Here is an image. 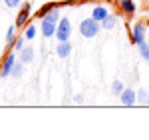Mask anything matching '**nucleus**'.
I'll return each mask as SVG.
<instances>
[{
    "label": "nucleus",
    "mask_w": 149,
    "mask_h": 140,
    "mask_svg": "<svg viewBox=\"0 0 149 140\" xmlns=\"http://www.w3.org/2000/svg\"><path fill=\"white\" fill-rule=\"evenodd\" d=\"M100 30H102V22H97L95 18H84L80 22V34L84 38H93V36L100 34Z\"/></svg>",
    "instance_id": "1"
},
{
    "label": "nucleus",
    "mask_w": 149,
    "mask_h": 140,
    "mask_svg": "<svg viewBox=\"0 0 149 140\" xmlns=\"http://www.w3.org/2000/svg\"><path fill=\"white\" fill-rule=\"evenodd\" d=\"M70 36H72V22L66 16H62L60 22H58V30H56L54 38H56L58 42H62V40H70Z\"/></svg>",
    "instance_id": "2"
},
{
    "label": "nucleus",
    "mask_w": 149,
    "mask_h": 140,
    "mask_svg": "<svg viewBox=\"0 0 149 140\" xmlns=\"http://www.w3.org/2000/svg\"><path fill=\"white\" fill-rule=\"evenodd\" d=\"M14 62H16L14 50H8V52L4 54L2 62H0V78H6V76H10V72H12V66H14Z\"/></svg>",
    "instance_id": "3"
},
{
    "label": "nucleus",
    "mask_w": 149,
    "mask_h": 140,
    "mask_svg": "<svg viewBox=\"0 0 149 140\" xmlns=\"http://www.w3.org/2000/svg\"><path fill=\"white\" fill-rule=\"evenodd\" d=\"M129 40H131V44H135L139 46L141 42H145V24L143 22H137L131 30H129Z\"/></svg>",
    "instance_id": "4"
},
{
    "label": "nucleus",
    "mask_w": 149,
    "mask_h": 140,
    "mask_svg": "<svg viewBox=\"0 0 149 140\" xmlns=\"http://www.w3.org/2000/svg\"><path fill=\"white\" fill-rule=\"evenodd\" d=\"M30 12H32V6H30V2H24L22 6H20V12H18V16H16V22H14V26H16V28H24V26L28 24Z\"/></svg>",
    "instance_id": "5"
},
{
    "label": "nucleus",
    "mask_w": 149,
    "mask_h": 140,
    "mask_svg": "<svg viewBox=\"0 0 149 140\" xmlns=\"http://www.w3.org/2000/svg\"><path fill=\"white\" fill-rule=\"evenodd\" d=\"M40 30H42V36L44 38H52V36H56L58 22H52L48 18H40Z\"/></svg>",
    "instance_id": "6"
},
{
    "label": "nucleus",
    "mask_w": 149,
    "mask_h": 140,
    "mask_svg": "<svg viewBox=\"0 0 149 140\" xmlns=\"http://www.w3.org/2000/svg\"><path fill=\"white\" fill-rule=\"evenodd\" d=\"M117 8L121 10V14H125V16H135V12H137V6H135V2L133 0H117Z\"/></svg>",
    "instance_id": "7"
},
{
    "label": "nucleus",
    "mask_w": 149,
    "mask_h": 140,
    "mask_svg": "<svg viewBox=\"0 0 149 140\" xmlns=\"http://www.w3.org/2000/svg\"><path fill=\"white\" fill-rule=\"evenodd\" d=\"M119 100H121L123 106H133L135 102H137V92L131 90V88H125L123 92L119 94Z\"/></svg>",
    "instance_id": "8"
},
{
    "label": "nucleus",
    "mask_w": 149,
    "mask_h": 140,
    "mask_svg": "<svg viewBox=\"0 0 149 140\" xmlns=\"http://www.w3.org/2000/svg\"><path fill=\"white\" fill-rule=\"evenodd\" d=\"M56 54L60 56V58H68L70 54H72V44H70V40L58 42L56 44Z\"/></svg>",
    "instance_id": "9"
},
{
    "label": "nucleus",
    "mask_w": 149,
    "mask_h": 140,
    "mask_svg": "<svg viewBox=\"0 0 149 140\" xmlns=\"http://www.w3.org/2000/svg\"><path fill=\"white\" fill-rule=\"evenodd\" d=\"M109 16V12H107V8L103 6V4H97V6H93L92 10V18H95L97 22H103L105 18Z\"/></svg>",
    "instance_id": "10"
},
{
    "label": "nucleus",
    "mask_w": 149,
    "mask_h": 140,
    "mask_svg": "<svg viewBox=\"0 0 149 140\" xmlns=\"http://www.w3.org/2000/svg\"><path fill=\"white\" fill-rule=\"evenodd\" d=\"M32 58H34V48L32 46H24L22 50H20V62H32Z\"/></svg>",
    "instance_id": "11"
},
{
    "label": "nucleus",
    "mask_w": 149,
    "mask_h": 140,
    "mask_svg": "<svg viewBox=\"0 0 149 140\" xmlns=\"http://www.w3.org/2000/svg\"><path fill=\"white\" fill-rule=\"evenodd\" d=\"M16 30H18L16 26H10V28L6 30V48H8V50H12V44H14V40L18 38V36H16Z\"/></svg>",
    "instance_id": "12"
},
{
    "label": "nucleus",
    "mask_w": 149,
    "mask_h": 140,
    "mask_svg": "<svg viewBox=\"0 0 149 140\" xmlns=\"http://www.w3.org/2000/svg\"><path fill=\"white\" fill-rule=\"evenodd\" d=\"M56 6H60V2H46V4H44V6H42L40 10L36 12V16H38V18H44L48 12L52 10V8H56Z\"/></svg>",
    "instance_id": "13"
},
{
    "label": "nucleus",
    "mask_w": 149,
    "mask_h": 140,
    "mask_svg": "<svg viewBox=\"0 0 149 140\" xmlns=\"http://www.w3.org/2000/svg\"><path fill=\"white\" fill-rule=\"evenodd\" d=\"M115 24H117V16L115 14H109L102 22V30H111V28H115Z\"/></svg>",
    "instance_id": "14"
},
{
    "label": "nucleus",
    "mask_w": 149,
    "mask_h": 140,
    "mask_svg": "<svg viewBox=\"0 0 149 140\" xmlns=\"http://www.w3.org/2000/svg\"><path fill=\"white\" fill-rule=\"evenodd\" d=\"M22 64H24V62H14V66H12V72H10L12 78H20V76H22V72H24Z\"/></svg>",
    "instance_id": "15"
},
{
    "label": "nucleus",
    "mask_w": 149,
    "mask_h": 140,
    "mask_svg": "<svg viewBox=\"0 0 149 140\" xmlns=\"http://www.w3.org/2000/svg\"><path fill=\"white\" fill-rule=\"evenodd\" d=\"M24 36H26V40H32L36 36V24H26L24 26Z\"/></svg>",
    "instance_id": "16"
},
{
    "label": "nucleus",
    "mask_w": 149,
    "mask_h": 140,
    "mask_svg": "<svg viewBox=\"0 0 149 140\" xmlns=\"http://www.w3.org/2000/svg\"><path fill=\"white\" fill-rule=\"evenodd\" d=\"M24 42H26V36H18V38H16V40H14V44H12V50H14V52H20V50H22L24 48Z\"/></svg>",
    "instance_id": "17"
},
{
    "label": "nucleus",
    "mask_w": 149,
    "mask_h": 140,
    "mask_svg": "<svg viewBox=\"0 0 149 140\" xmlns=\"http://www.w3.org/2000/svg\"><path fill=\"white\" fill-rule=\"evenodd\" d=\"M139 54H141V58L145 60V62H149V44L147 42H141L139 44Z\"/></svg>",
    "instance_id": "18"
},
{
    "label": "nucleus",
    "mask_w": 149,
    "mask_h": 140,
    "mask_svg": "<svg viewBox=\"0 0 149 140\" xmlns=\"http://www.w3.org/2000/svg\"><path fill=\"white\" fill-rule=\"evenodd\" d=\"M147 96H149V92L145 90V88H139V90H137V102L147 106Z\"/></svg>",
    "instance_id": "19"
},
{
    "label": "nucleus",
    "mask_w": 149,
    "mask_h": 140,
    "mask_svg": "<svg viewBox=\"0 0 149 140\" xmlns=\"http://www.w3.org/2000/svg\"><path fill=\"white\" fill-rule=\"evenodd\" d=\"M123 90H125V88H123V84H121L119 80H115L113 84H111V92H113L115 96H119V94L123 92Z\"/></svg>",
    "instance_id": "20"
},
{
    "label": "nucleus",
    "mask_w": 149,
    "mask_h": 140,
    "mask_svg": "<svg viewBox=\"0 0 149 140\" xmlns=\"http://www.w3.org/2000/svg\"><path fill=\"white\" fill-rule=\"evenodd\" d=\"M4 4H6L8 8H18V6H22L20 0H4Z\"/></svg>",
    "instance_id": "21"
},
{
    "label": "nucleus",
    "mask_w": 149,
    "mask_h": 140,
    "mask_svg": "<svg viewBox=\"0 0 149 140\" xmlns=\"http://www.w3.org/2000/svg\"><path fill=\"white\" fill-rule=\"evenodd\" d=\"M72 4H76V2L74 0H62L60 2V6H72Z\"/></svg>",
    "instance_id": "22"
},
{
    "label": "nucleus",
    "mask_w": 149,
    "mask_h": 140,
    "mask_svg": "<svg viewBox=\"0 0 149 140\" xmlns=\"http://www.w3.org/2000/svg\"><path fill=\"white\" fill-rule=\"evenodd\" d=\"M74 100H76L78 104H81V102H84V96H81V94H76V98H74Z\"/></svg>",
    "instance_id": "23"
},
{
    "label": "nucleus",
    "mask_w": 149,
    "mask_h": 140,
    "mask_svg": "<svg viewBox=\"0 0 149 140\" xmlns=\"http://www.w3.org/2000/svg\"><path fill=\"white\" fill-rule=\"evenodd\" d=\"M88 2H90V0H78L76 4H88Z\"/></svg>",
    "instance_id": "24"
},
{
    "label": "nucleus",
    "mask_w": 149,
    "mask_h": 140,
    "mask_svg": "<svg viewBox=\"0 0 149 140\" xmlns=\"http://www.w3.org/2000/svg\"><path fill=\"white\" fill-rule=\"evenodd\" d=\"M147 106H149V96H147Z\"/></svg>",
    "instance_id": "25"
}]
</instances>
